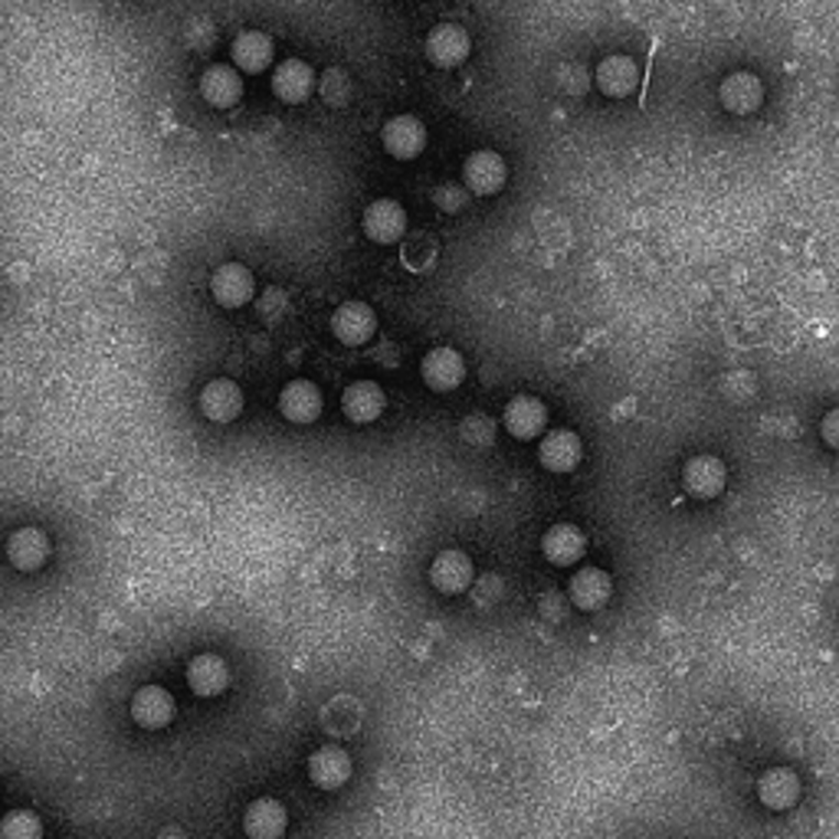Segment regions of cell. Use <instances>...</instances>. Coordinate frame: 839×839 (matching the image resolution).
Instances as JSON below:
<instances>
[{
	"label": "cell",
	"mask_w": 839,
	"mask_h": 839,
	"mask_svg": "<svg viewBox=\"0 0 839 839\" xmlns=\"http://www.w3.org/2000/svg\"><path fill=\"white\" fill-rule=\"evenodd\" d=\"M505 161L499 151H472L462 164V184L476 197H492L505 187Z\"/></svg>",
	"instance_id": "1"
},
{
	"label": "cell",
	"mask_w": 839,
	"mask_h": 839,
	"mask_svg": "<svg viewBox=\"0 0 839 839\" xmlns=\"http://www.w3.org/2000/svg\"><path fill=\"white\" fill-rule=\"evenodd\" d=\"M361 227H364V237L371 243H381V247H391L404 237L407 230V210L391 200V197H381V200H371L364 217H361Z\"/></svg>",
	"instance_id": "2"
},
{
	"label": "cell",
	"mask_w": 839,
	"mask_h": 839,
	"mask_svg": "<svg viewBox=\"0 0 839 839\" xmlns=\"http://www.w3.org/2000/svg\"><path fill=\"white\" fill-rule=\"evenodd\" d=\"M472 53V40L459 23H439L426 36V59L439 69H453L466 63Z\"/></svg>",
	"instance_id": "3"
},
{
	"label": "cell",
	"mask_w": 839,
	"mask_h": 839,
	"mask_svg": "<svg viewBox=\"0 0 839 839\" xmlns=\"http://www.w3.org/2000/svg\"><path fill=\"white\" fill-rule=\"evenodd\" d=\"M331 331H335V338H338L341 345L361 348V345H368V341L374 338V331H378V315H374V308L364 305V302H345V305H338L335 315H331Z\"/></svg>",
	"instance_id": "4"
},
{
	"label": "cell",
	"mask_w": 839,
	"mask_h": 839,
	"mask_svg": "<svg viewBox=\"0 0 839 839\" xmlns=\"http://www.w3.org/2000/svg\"><path fill=\"white\" fill-rule=\"evenodd\" d=\"M419 374H423L426 388L446 394V391H456V388L462 384V378H466V361H462V355H459L456 348L439 345V348H433V351L423 358Z\"/></svg>",
	"instance_id": "5"
},
{
	"label": "cell",
	"mask_w": 839,
	"mask_h": 839,
	"mask_svg": "<svg viewBox=\"0 0 839 839\" xmlns=\"http://www.w3.org/2000/svg\"><path fill=\"white\" fill-rule=\"evenodd\" d=\"M257 292V282H253V273L243 266V263H224L214 270L210 276V295L217 298V305L224 308H240L253 298Z\"/></svg>",
	"instance_id": "6"
},
{
	"label": "cell",
	"mask_w": 839,
	"mask_h": 839,
	"mask_svg": "<svg viewBox=\"0 0 839 839\" xmlns=\"http://www.w3.org/2000/svg\"><path fill=\"white\" fill-rule=\"evenodd\" d=\"M429 584L439 590V593H462L476 584V570H472V560L466 552H439L433 564H429Z\"/></svg>",
	"instance_id": "7"
},
{
	"label": "cell",
	"mask_w": 839,
	"mask_h": 839,
	"mask_svg": "<svg viewBox=\"0 0 839 839\" xmlns=\"http://www.w3.org/2000/svg\"><path fill=\"white\" fill-rule=\"evenodd\" d=\"M384 151L397 161H414L419 151L426 148V126L419 122L417 116H394L384 122Z\"/></svg>",
	"instance_id": "8"
},
{
	"label": "cell",
	"mask_w": 839,
	"mask_h": 839,
	"mask_svg": "<svg viewBox=\"0 0 839 839\" xmlns=\"http://www.w3.org/2000/svg\"><path fill=\"white\" fill-rule=\"evenodd\" d=\"M187 686L200 699H214L230 686V666L217 653H200L187 663Z\"/></svg>",
	"instance_id": "9"
},
{
	"label": "cell",
	"mask_w": 839,
	"mask_h": 839,
	"mask_svg": "<svg viewBox=\"0 0 839 839\" xmlns=\"http://www.w3.org/2000/svg\"><path fill=\"white\" fill-rule=\"evenodd\" d=\"M308 777L322 791H338L351 781V758L345 748L325 744L308 758Z\"/></svg>",
	"instance_id": "10"
},
{
	"label": "cell",
	"mask_w": 839,
	"mask_h": 839,
	"mask_svg": "<svg viewBox=\"0 0 839 839\" xmlns=\"http://www.w3.org/2000/svg\"><path fill=\"white\" fill-rule=\"evenodd\" d=\"M243 411V391L230 378H217L200 391V414L214 423H233Z\"/></svg>",
	"instance_id": "11"
},
{
	"label": "cell",
	"mask_w": 839,
	"mask_h": 839,
	"mask_svg": "<svg viewBox=\"0 0 839 839\" xmlns=\"http://www.w3.org/2000/svg\"><path fill=\"white\" fill-rule=\"evenodd\" d=\"M322 391H318V384H312V381H288L285 388H282L280 394V414L288 423H298V426H305V423H315V419L322 417Z\"/></svg>",
	"instance_id": "12"
},
{
	"label": "cell",
	"mask_w": 839,
	"mask_h": 839,
	"mask_svg": "<svg viewBox=\"0 0 839 839\" xmlns=\"http://www.w3.org/2000/svg\"><path fill=\"white\" fill-rule=\"evenodd\" d=\"M502 426L515 436V439H535L538 433H545L548 426V407L532 397V394H519L505 414H502Z\"/></svg>",
	"instance_id": "13"
},
{
	"label": "cell",
	"mask_w": 839,
	"mask_h": 839,
	"mask_svg": "<svg viewBox=\"0 0 839 839\" xmlns=\"http://www.w3.org/2000/svg\"><path fill=\"white\" fill-rule=\"evenodd\" d=\"M580 456H584V449H580V436L574 429H552L542 436L538 459L548 472H574Z\"/></svg>",
	"instance_id": "14"
},
{
	"label": "cell",
	"mask_w": 839,
	"mask_h": 839,
	"mask_svg": "<svg viewBox=\"0 0 839 839\" xmlns=\"http://www.w3.org/2000/svg\"><path fill=\"white\" fill-rule=\"evenodd\" d=\"M288 827V814L276 797H260L243 814V833L250 839H280Z\"/></svg>",
	"instance_id": "15"
},
{
	"label": "cell",
	"mask_w": 839,
	"mask_h": 839,
	"mask_svg": "<svg viewBox=\"0 0 839 839\" xmlns=\"http://www.w3.org/2000/svg\"><path fill=\"white\" fill-rule=\"evenodd\" d=\"M384 407H388V397L374 381H355L341 394V411L351 423H374L384 414Z\"/></svg>",
	"instance_id": "16"
},
{
	"label": "cell",
	"mask_w": 839,
	"mask_h": 839,
	"mask_svg": "<svg viewBox=\"0 0 839 839\" xmlns=\"http://www.w3.org/2000/svg\"><path fill=\"white\" fill-rule=\"evenodd\" d=\"M273 92L280 96L282 102H288V106L305 102L315 92V73H312V66L302 63V59H282L280 66H276V73H273Z\"/></svg>",
	"instance_id": "17"
},
{
	"label": "cell",
	"mask_w": 839,
	"mask_h": 839,
	"mask_svg": "<svg viewBox=\"0 0 839 839\" xmlns=\"http://www.w3.org/2000/svg\"><path fill=\"white\" fill-rule=\"evenodd\" d=\"M610 593H613L610 574L600 570V567H584V570H577L574 580H570V600H574L577 610L593 613V610L607 607Z\"/></svg>",
	"instance_id": "18"
},
{
	"label": "cell",
	"mask_w": 839,
	"mask_h": 839,
	"mask_svg": "<svg viewBox=\"0 0 839 839\" xmlns=\"http://www.w3.org/2000/svg\"><path fill=\"white\" fill-rule=\"evenodd\" d=\"M683 486L696 499H715L724 489V462L715 456H693L683 469Z\"/></svg>",
	"instance_id": "19"
},
{
	"label": "cell",
	"mask_w": 839,
	"mask_h": 839,
	"mask_svg": "<svg viewBox=\"0 0 839 839\" xmlns=\"http://www.w3.org/2000/svg\"><path fill=\"white\" fill-rule=\"evenodd\" d=\"M200 96L217 106V109H233L243 96V79H240V69L233 66H210L204 76H200Z\"/></svg>",
	"instance_id": "20"
},
{
	"label": "cell",
	"mask_w": 839,
	"mask_h": 839,
	"mask_svg": "<svg viewBox=\"0 0 839 839\" xmlns=\"http://www.w3.org/2000/svg\"><path fill=\"white\" fill-rule=\"evenodd\" d=\"M7 558L17 570H36L50 558V538L40 529H17L7 542Z\"/></svg>",
	"instance_id": "21"
},
{
	"label": "cell",
	"mask_w": 839,
	"mask_h": 839,
	"mask_svg": "<svg viewBox=\"0 0 839 839\" xmlns=\"http://www.w3.org/2000/svg\"><path fill=\"white\" fill-rule=\"evenodd\" d=\"M132 718L141 728H164L174 718V699L164 686H141L132 696Z\"/></svg>",
	"instance_id": "22"
},
{
	"label": "cell",
	"mask_w": 839,
	"mask_h": 839,
	"mask_svg": "<svg viewBox=\"0 0 839 839\" xmlns=\"http://www.w3.org/2000/svg\"><path fill=\"white\" fill-rule=\"evenodd\" d=\"M718 96H721V106H724L728 112L748 116V112H754V109L761 106L764 89H761V79H758L754 73H731V76L721 83Z\"/></svg>",
	"instance_id": "23"
},
{
	"label": "cell",
	"mask_w": 839,
	"mask_h": 839,
	"mask_svg": "<svg viewBox=\"0 0 839 839\" xmlns=\"http://www.w3.org/2000/svg\"><path fill=\"white\" fill-rule=\"evenodd\" d=\"M758 797L771 810H791L800 800V777L791 767H774L758 781Z\"/></svg>",
	"instance_id": "24"
},
{
	"label": "cell",
	"mask_w": 839,
	"mask_h": 839,
	"mask_svg": "<svg viewBox=\"0 0 839 839\" xmlns=\"http://www.w3.org/2000/svg\"><path fill=\"white\" fill-rule=\"evenodd\" d=\"M636 83H640V66L623 53H613L597 66V86L613 99L630 96L636 89Z\"/></svg>",
	"instance_id": "25"
},
{
	"label": "cell",
	"mask_w": 839,
	"mask_h": 839,
	"mask_svg": "<svg viewBox=\"0 0 839 839\" xmlns=\"http://www.w3.org/2000/svg\"><path fill=\"white\" fill-rule=\"evenodd\" d=\"M542 552H545V558L552 560V564L570 567V564H577V560L584 558L587 538H584V532L577 525H552L545 532V538H542Z\"/></svg>",
	"instance_id": "26"
},
{
	"label": "cell",
	"mask_w": 839,
	"mask_h": 839,
	"mask_svg": "<svg viewBox=\"0 0 839 839\" xmlns=\"http://www.w3.org/2000/svg\"><path fill=\"white\" fill-rule=\"evenodd\" d=\"M230 53H233L237 69H243V73H263L273 63V40L263 30H243V33H237Z\"/></svg>",
	"instance_id": "27"
},
{
	"label": "cell",
	"mask_w": 839,
	"mask_h": 839,
	"mask_svg": "<svg viewBox=\"0 0 839 839\" xmlns=\"http://www.w3.org/2000/svg\"><path fill=\"white\" fill-rule=\"evenodd\" d=\"M0 839H43V824L30 810H13L0 824Z\"/></svg>",
	"instance_id": "28"
},
{
	"label": "cell",
	"mask_w": 839,
	"mask_h": 839,
	"mask_svg": "<svg viewBox=\"0 0 839 839\" xmlns=\"http://www.w3.org/2000/svg\"><path fill=\"white\" fill-rule=\"evenodd\" d=\"M436 243L429 240V237H417V240H411L407 247H404V253H401V260H404V266L411 270V273H426V270H433V263H436Z\"/></svg>",
	"instance_id": "29"
},
{
	"label": "cell",
	"mask_w": 839,
	"mask_h": 839,
	"mask_svg": "<svg viewBox=\"0 0 839 839\" xmlns=\"http://www.w3.org/2000/svg\"><path fill=\"white\" fill-rule=\"evenodd\" d=\"M462 439L472 443V446H489L492 436H495V419H489L486 414H469L459 426Z\"/></svg>",
	"instance_id": "30"
},
{
	"label": "cell",
	"mask_w": 839,
	"mask_h": 839,
	"mask_svg": "<svg viewBox=\"0 0 839 839\" xmlns=\"http://www.w3.org/2000/svg\"><path fill=\"white\" fill-rule=\"evenodd\" d=\"M466 200H469V190H466V187H456V184H443V187L433 190V204H436L439 210H446V214H459V210L466 207Z\"/></svg>",
	"instance_id": "31"
},
{
	"label": "cell",
	"mask_w": 839,
	"mask_h": 839,
	"mask_svg": "<svg viewBox=\"0 0 839 839\" xmlns=\"http://www.w3.org/2000/svg\"><path fill=\"white\" fill-rule=\"evenodd\" d=\"M472 593H476L479 607H489V603H495V597H502V580H499L495 574L476 577V584H472Z\"/></svg>",
	"instance_id": "32"
},
{
	"label": "cell",
	"mask_w": 839,
	"mask_h": 839,
	"mask_svg": "<svg viewBox=\"0 0 839 839\" xmlns=\"http://www.w3.org/2000/svg\"><path fill=\"white\" fill-rule=\"evenodd\" d=\"M824 439H827V446H833V449H839V407L837 411H830L827 417H824Z\"/></svg>",
	"instance_id": "33"
}]
</instances>
